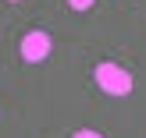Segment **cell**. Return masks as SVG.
Segmentation results:
<instances>
[{"label":"cell","mask_w":146,"mask_h":138,"mask_svg":"<svg viewBox=\"0 0 146 138\" xmlns=\"http://www.w3.org/2000/svg\"><path fill=\"white\" fill-rule=\"evenodd\" d=\"M93 78H96V85L104 92H111V96H128V92H132V75H128L125 67H118V64H111V60H100L96 67H93Z\"/></svg>","instance_id":"1"},{"label":"cell","mask_w":146,"mask_h":138,"mask_svg":"<svg viewBox=\"0 0 146 138\" xmlns=\"http://www.w3.org/2000/svg\"><path fill=\"white\" fill-rule=\"evenodd\" d=\"M21 60L29 64H43L50 57V50H54V39H50V32H43V28H32V32L21 35Z\"/></svg>","instance_id":"2"},{"label":"cell","mask_w":146,"mask_h":138,"mask_svg":"<svg viewBox=\"0 0 146 138\" xmlns=\"http://www.w3.org/2000/svg\"><path fill=\"white\" fill-rule=\"evenodd\" d=\"M68 4L75 7V11H89V7H93V0H68Z\"/></svg>","instance_id":"3"},{"label":"cell","mask_w":146,"mask_h":138,"mask_svg":"<svg viewBox=\"0 0 146 138\" xmlns=\"http://www.w3.org/2000/svg\"><path fill=\"white\" fill-rule=\"evenodd\" d=\"M71 138H104V135H100V131H75Z\"/></svg>","instance_id":"4"}]
</instances>
